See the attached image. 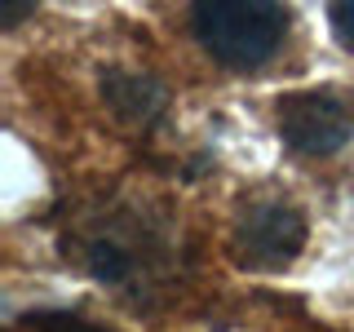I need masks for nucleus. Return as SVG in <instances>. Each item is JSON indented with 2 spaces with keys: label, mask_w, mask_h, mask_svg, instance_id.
Instances as JSON below:
<instances>
[{
  "label": "nucleus",
  "mask_w": 354,
  "mask_h": 332,
  "mask_svg": "<svg viewBox=\"0 0 354 332\" xmlns=\"http://www.w3.org/2000/svg\"><path fill=\"white\" fill-rule=\"evenodd\" d=\"M191 31L221 66L252 71L279 53L288 14L266 0H204L191 9Z\"/></svg>",
  "instance_id": "obj_1"
},
{
  "label": "nucleus",
  "mask_w": 354,
  "mask_h": 332,
  "mask_svg": "<svg viewBox=\"0 0 354 332\" xmlns=\"http://www.w3.org/2000/svg\"><path fill=\"white\" fill-rule=\"evenodd\" d=\"M235 248L248 266H261V270H279L306 248V217L301 208L283 204V199H266V204H252L248 213L239 217L235 230Z\"/></svg>",
  "instance_id": "obj_2"
},
{
  "label": "nucleus",
  "mask_w": 354,
  "mask_h": 332,
  "mask_svg": "<svg viewBox=\"0 0 354 332\" xmlns=\"http://www.w3.org/2000/svg\"><path fill=\"white\" fill-rule=\"evenodd\" d=\"M279 133L301 155H332L350 142V111L324 89L279 98Z\"/></svg>",
  "instance_id": "obj_3"
},
{
  "label": "nucleus",
  "mask_w": 354,
  "mask_h": 332,
  "mask_svg": "<svg viewBox=\"0 0 354 332\" xmlns=\"http://www.w3.org/2000/svg\"><path fill=\"white\" fill-rule=\"evenodd\" d=\"M102 93L106 102L129 120H151L164 102V89L151 80V75H138V71H111L102 80Z\"/></svg>",
  "instance_id": "obj_4"
},
{
  "label": "nucleus",
  "mask_w": 354,
  "mask_h": 332,
  "mask_svg": "<svg viewBox=\"0 0 354 332\" xmlns=\"http://www.w3.org/2000/svg\"><path fill=\"white\" fill-rule=\"evenodd\" d=\"M27 332H111L93 319H80V315H44V319H31Z\"/></svg>",
  "instance_id": "obj_5"
},
{
  "label": "nucleus",
  "mask_w": 354,
  "mask_h": 332,
  "mask_svg": "<svg viewBox=\"0 0 354 332\" xmlns=\"http://www.w3.org/2000/svg\"><path fill=\"white\" fill-rule=\"evenodd\" d=\"M332 31L341 36V44L354 49V5H337V9H332Z\"/></svg>",
  "instance_id": "obj_6"
}]
</instances>
